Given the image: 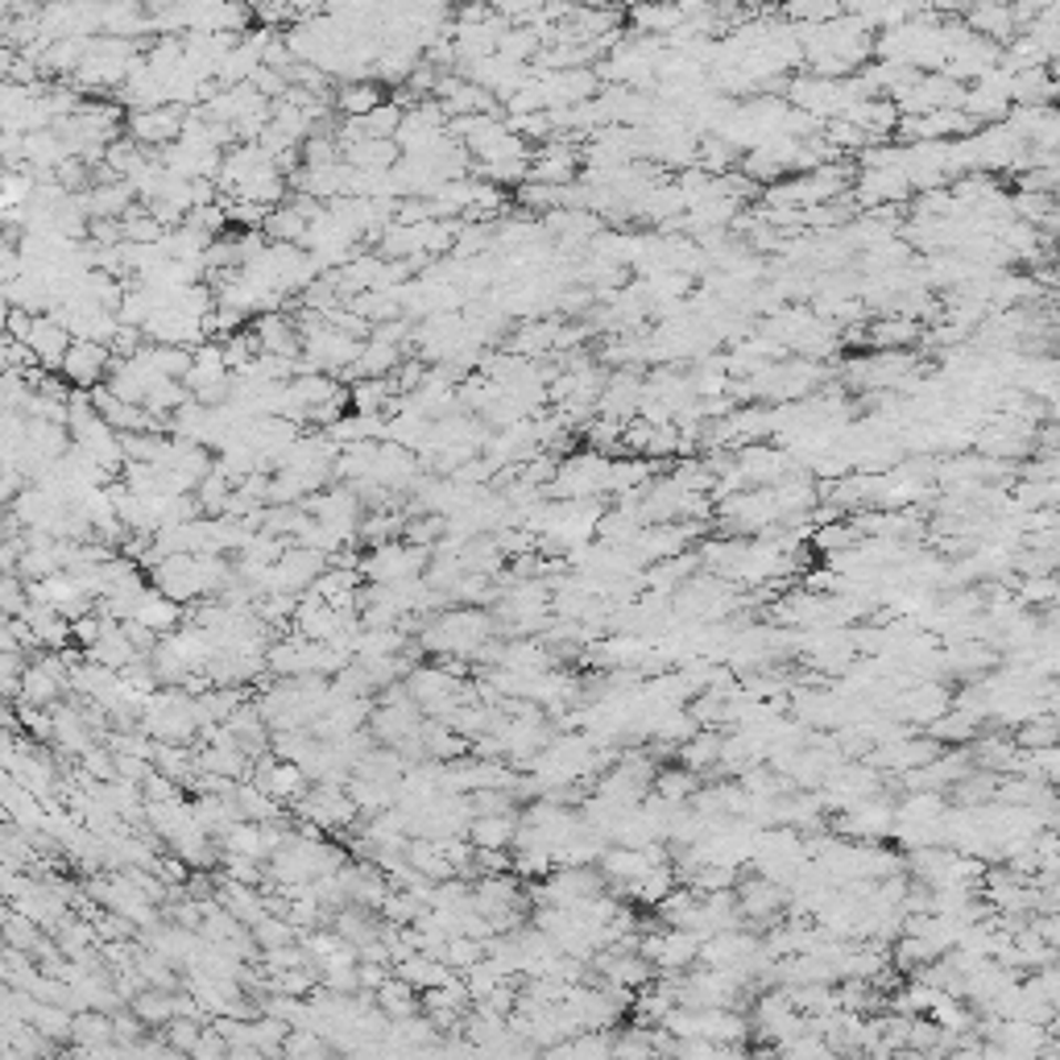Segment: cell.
Returning a JSON list of instances; mask_svg holds the SVG:
<instances>
[{
  "label": "cell",
  "mask_w": 1060,
  "mask_h": 1060,
  "mask_svg": "<svg viewBox=\"0 0 1060 1060\" xmlns=\"http://www.w3.org/2000/svg\"><path fill=\"white\" fill-rule=\"evenodd\" d=\"M630 25L642 38H667V33H676L683 25V13L676 0H634Z\"/></svg>",
  "instance_id": "cell-6"
},
{
  "label": "cell",
  "mask_w": 1060,
  "mask_h": 1060,
  "mask_svg": "<svg viewBox=\"0 0 1060 1060\" xmlns=\"http://www.w3.org/2000/svg\"><path fill=\"white\" fill-rule=\"evenodd\" d=\"M966 30L986 38V42H995V47H1007L1015 33H1019V21H1015L1011 4H998V0H969Z\"/></svg>",
  "instance_id": "cell-5"
},
{
  "label": "cell",
  "mask_w": 1060,
  "mask_h": 1060,
  "mask_svg": "<svg viewBox=\"0 0 1060 1060\" xmlns=\"http://www.w3.org/2000/svg\"><path fill=\"white\" fill-rule=\"evenodd\" d=\"M187 112L183 104H154V109H133L128 116V137L137 145H171L183 133Z\"/></svg>",
  "instance_id": "cell-4"
},
{
  "label": "cell",
  "mask_w": 1060,
  "mask_h": 1060,
  "mask_svg": "<svg viewBox=\"0 0 1060 1060\" xmlns=\"http://www.w3.org/2000/svg\"><path fill=\"white\" fill-rule=\"evenodd\" d=\"M493 618L481 609H443L431 618V626L423 630L419 647L440 655V659H473L476 650L493 638Z\"/></svg>",
  "instance_id": "cell-1"
},
{
  "label": "cell",
  "mask_w": 1060,
  "mask_h": 1060,
  "mask_svg": "<svg viewBox=\"0 0 1060 1060\" xmlns=\"http://www.w3.org/2000/svg\"><path fill=\"white\" fill-rule=\"evenodd\" d=\"M650 788H655V795H663L667 804H688L692 792L700 788V775L688 766H663V771H655Z\"/></svg>",
  "instance_id": "cell-12"
},
{
  "label": "cell",
  "mask_w": 1060,
  "mask_h": 1060,
  "mask_svg": "<svg viewBox=\"0 0 1060 1060\" xmlns=\"http://www.w3.org/2000/svg\"><path fill=\"white\" fill-rule=\"evenodd\" d=\"M112 352L109 344H100V340H71L63 352V361H59V369H63V378L71 381V385H80V390H92V385H100V381L109 378L112 369Z\"/></svg>",
  "instance_id": "cell-3"
},
{
  "label": "cell",
  "mask_w": 1060,
  "mask_h": 1060,
  "mask_svg": "<svg viewBox=\"0 0 1060 1060\" xmlns=\"http://www.w3.org/2000/svg\"><path fill=\"white\" fill-rule=\"evenodd\" d=\"M13 63H17V54H13V50H9V47H0V80H4L9 71H13Z\"/></svg>",
  "instance_id": "cell-16"
},
{
  "label": "cell",
  "mask_w": 1060,
  "mask_h": 1060,
  "mask_svg": "<svg viewBox=\"0 0 1060 1060\" xmlns=\"http://www.w3.org/2000/svg\"><path fill=\"white\" fill-rule=\"evenodd\" d=\"M199 1019H187V1015H175L171 1023H166V1036H171V1048H178V1052H191L195 1048V1040H199Z\"/></svg>",
  "instance_id": "cell-15"
},
{
  "label": "cell",
  "mask_w": 1060,
  "mask_h": 1060,
  "mask_svg": "<svg viewBox=\"0 0 1060 1060\" xmlns=\"http://www.w3.org/2000/svg\"><path fill=\"white\" fill-rule=\"evenodd\" d=\"M385 100V92H381V83H364V80H344L340 83V92H336V109H340V116H364V112H373Z\"/></svg>",
  "instance_id": "cell-11"
},
{
  "label": "cell",
  "mask_w": 1060,
  "mask_h": 1060,
  "mask_svg": "<svg viewBox=\"0 0 1060 1060\" xmlns=\"http://www.w3.org/2000/svg\"><path fill=\"white\" fill-rule=\"evenodd\" d=\"M812 538H816V547H821V552L833 555V552H845V547H854V543H857L862 535H857V531H854L850 523H824Z\"/></svg>",
  "instance_id": "cell-14"
},
{
  "label": "cell",
  "mask_w": 1060,
  "mask_h": 1060,
  "mask_svg": "<svg viewBox=\"0 0 1060 1060\" xmlns=\"http://www.w3.org/2000/svg\"><path fill=\"white\" fill-rule=\"evenodd\" d=\"M733 895L745 916V928H759V933L766 924H775L779 912L788 907V886L771 883L766 874H750L745 883H733Z\"/></svg>",
  "instance_id": "cell-2"
},
{
  "label": "cell",
  "mask_w": 1060,
  "mask_h": 1060,
  "mask_svg": "<svg viewBox=\"0 0 1060 1060\" xmlns=\"http://www.w3.org/2000/svg\"><path fill=\"white\" fill-rule=\"evenodd\" d=\"M924 729H928V738H936L940 745H969V742H974V733L981 729V721H974L969 712L953 709V704H949V709L940 712L936 721H928Z\"/></svg>",
  "instance_id": "cell-10"
},
{
  "label": "cell",
  "mask_w": 1060,
  "mask_h": 1060,
  "mask_svg": "<svg viewBox=\"0 0 1060 1060\" xmlns=\"http://www.w3.org/2000/svg\"><path fill=\"white\" fill-rule=\"evenodd\" d=\"M514 829H518V812H493V816H469L464 837L476 850H514Z\"/></svg>",
  "instance_id": "cell-7"
},
{
  "label": "cell",
  "mask_w": 1060,
  "mask_h": 1060,
  "mask_svg": "<svg viewBox=\"0 0 1060 1060\" xmlns=\"http://www.w3.org/2000/svg\"><path fill=\"white\" fill-rule=\"evenodd\" d=\"M21 340L30 344V352L38 357V361L59 364L63 361L66 344H71V332H66L63 323H50V319H30V328H25Z\"/></svg>",
  "instance_id": "cell-8"
},
{
  "label": "cell",
  "mask_w": 1060,
  "mask_h": 1060,
  "mask_svg": "<svg viewBox=\"0 0 1060 1060\" xmlns=\"http://www.w3.org/2000/svg\"><path fill=\"white\" fill-rule=\"evenodd\" d=\"M919 340V323L907 316H883L874 319V323H866V344H874V349H907V344H916Z\"/></svg>",
  "instance_id": "cell-9"
},
{
  "label": "cell",
  "mask_w": 1060,
  "mask_h": 1060,
  "mask_svg": "<svg viewBox=\"0 0 1060 1060\" xmlns=\"http://www.w3.org/2000/svg\"><path fill=\"white\" fill-rule=\"evenodd\" d=\"M1057 601V576L1044 572V576H1019V605L1023 609H1036V605H1052Z\"/></svg>",
  "instance_id": "cell-13"
}]
</instances>
